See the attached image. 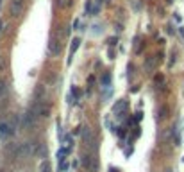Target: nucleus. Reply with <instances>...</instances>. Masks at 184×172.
Masks as SVG:
<instances>
[{"label":"nucleus","instance_id":"1","mask_svg":"<svg viewBox=\"0 0 184 172\" xmlns=\"http://www.w3.org/2000/svg\"><path fill=\"white\" fill-rule=\"evenodd\" d=\"M80 163H82V167H84L88 172H97V170H98V160H97L93 154H82V158H80Z\"/></svg>","mask_w":184,"mask_h":172},{"label":"nucleus","instance_id":"2","mask_svg":"<svg viewBox=\"0 0 184 172\" xmlns=\"http://www.w3.org/2000/svg\"><path fill=\"white\" fill-rule=\"evenodd\" d=\"M82 140H84L86 145H90L93 151L97 149V136H95L91 127H82Z\"/></svg>","mask_w":184,"mask_h":172},{"label":"nucleus","instance_id":"3","mask_svg":"<svg viewBox=\"0 0 184 172\" xmlns=\"http://www.w3.org/2000/svg\"><path fill=\"white\" fill-rule=\"evenodd\" d=\"M23 7H25V0H13L11 2V7H9V13L11 16H20L23 13Z\"/></svg>","mask_w":184,"mask_h":172},{"label":"nucleus","instance_id":"4","mask_svg":"<svg viewBox=\"0 0 184 172\" xmlns=\"http://www.w3.org/2000/svg\"><path fill=\"white\" fill-rule=\"evenodd\" d=\"M15 127L9 122H0V140H7L9 136H13Z\"/></svg>","mask_w":184,"mask_h":172},{"label":"nucleus","instance_id":"5","mask_svg":"<svg viewBox=\"0 0 184 172\" xmlns=\"http://www.w3.org/2000/svg\"><path fill=\"white\" fill-rule=\"evenodd\" d=\"M61 39H57L56 36H50V41H48V52L52 56H59V52H61Z\"/></svg>","mask_w":184,"mask_h":172},{"label":"nucleus","instance_id":"6","mask_svg":"<svg viewBox=\"0 0 184 172\" xmlns=\"http://www.w3.org/2000/svg\"><path fill=\"white\" fill-rule=\"evenodd\" d=\"M29 154H32V143H31V142H25L22 147H20L18 156H20V158H25V156H29Z\"/></svg>","mask_w":184,"mask_h":172},{"label":"nucleus","instance_id":"7","mask_svg":"<svg viewBox=\"0 0 184 172\" xmlns=\"http://www.w3.org/2000/svg\"><path fill=\"white\" fill-rule=\"evenodd\" d=\"M79 45H80V38H73V41H72V47H70V57H68V65L72 63V57H73V54L77 52Z\"/></svg>","mask_w":184,"mask_h":172},{"label":"nucleus","instance_id":"8","mask_svg":"<svg viewBox=\"0 0 184 172\" xmlns=\"http://www.w3.org/2000/svg\"><path fill=\"white\" fill-rule=\"evenodd\" d=\"M157 61H159V57H157V56H150V57H147V61H145V68H147V70H152L155 65H157Z\"/></svg>","mask_w":184,"mask_h":172},{"label":"nucleus","instance_id":"9","mask_svg":"<svg viewBox=\"0 0 184 172\" xmlns=\"http://www.w3.org/2000/svg\"><path fill=\"white\" fill-rule=\"evenodd\" d=\"M125 106H127V102H125V101H120V102L113 108V111H114V113H122V111L125 109Z\"/></svg>","mask_w":184,"mask_h":172},{"label":"nucleus","instance_id":"10","mask_svg":"<svg viewBox=\"0 0 184 172\" xmlns=\"http://www.w3.org/2000/svg\"><path fill=\"white\" fill-rule=\"evenodd\" d=\"M109 84H111V75H109V74H104V77H102V86H106V88H107Z\"/></svg>","mask_w":184,"mask_h":172},{"label":"nucleus","instance_id":"11","mask_svg":"<svg viewBox=\"0 0 184 172\" xmlns=\"http://www.w3.org/2000/svg\"><path fill=\"white\" fill-rule=\"evenodd\" d=\"M56 4L59 5V7H68L72 2H70V0H56Z\"/></svg>","mask_w":184,"mask_h":172},{"label":"nucleus","instance_id":"12","mask_svg":"<svg viewBox=\"0 0 184 172\" xmlns=\"http://www.w3.org/2000/svg\"><path fill=\"white\" fill-rule=\"evenodd\" d=\"M41 172H50V163L48 161H43L41 163Z\"/></svg>","mask_w":184,"mask_h":172},{"label":"nucleus","instance_id":"13","mask_svg":"<svg viewBox=\"0 0 184 172\" xmlns=\"http://www.w3.org/2000/svg\"><path fill=\"white\" fill-rule=\"evenodd\" d=\"M72 93H73V95H75V97L79 99V97H80V90L77 88V86H73V88H72Z\"/></svg>","mask_w":184,"mask_h":172},{"label":"nucleus","instance_id":"14","mask_svg":"<svg viewBox=\"0 0 184 172\" xmlns=\"http://www.w3.org/2000/svg\"><path fill=\"white\" fill-rule=\"evenodd\" d=\"M166 111H168V109L165 108V106H163V108H161V115H159V117H161V118H165V117H166Z\"/></svg>","mask_w":184,"mask_h":172},{"label":"nucleus","instance_id":"15","mask_svg":"<svg viewBox=\"0 0 184 172\" xmlns=\"http://www.w3.org/2000/svg\"><path fill=\"white\" fill-rule=\"evenodd\" d=\"M4 91H5V83H2V81H0V95H2Z\"/></svg>","mask_w":184,"mask_h":172},{"label":"nucleus","instance_id":"16","mask_svg":"<svg viewBox=\"0 0 184 172\" xmlns=\"http://www.w3.org/2000/svg\"><path fill=\"white\" fill-rule=\"evenodd\" d=\"M114 41H116L114 38H109V39H107V43H109V45H114Z\"/></svg>","mask_w":184,"mask_h":172},{"label":"nucleus","instance_id":"17","mask_svg":"<svg viewBox=\"0 0 184 172\" xmlns=\"http://www.w3.org/2000/svg\"><path fill=\"white\" fill-rule=\"evenodd\" d=\"M109 172H120L118 169H111V170H109Z\"/></svg>","mask_w":184,"mask_h":172},{"label":"nucleus","instance_id":"18","mask_svg":"<svg viewBox=\"0 0 184 172\" xmlns=\"http://www.w3.org/2000/svg\"><path fill=\"white\" fill-rule=\"evenodd\" d=\"M97 2H102V0H97ZM106 2H107V0H106Z\"/></svg>","mask_w":184,"mask_h":172},{"label":"nucleus","instance_id":"19","mask_svg":"<svg viewBox=\"0 0 184 172\" xmlns=\"http://www.w3.org/2000/svg\"><path fill=\"white\" fill-rule=\"evenodd\" d=\"M86 172H88V170H86Z\"/></svg>","mask_w":184,"mask_h":172}]
</instances>
